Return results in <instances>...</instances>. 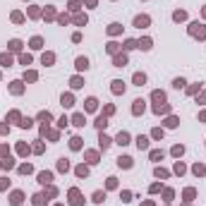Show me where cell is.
I'll return each mask as SVG.
<instances>
[{
  "mask_svg": "<svg viewBox=\"0 0 206 206\" xmlns=\"http://www.w3.org/2000/svg\"><path fill=\"white\" fill-rule=\"evenodd\" d=\"M142 24H149V19H146V17H139V19H137V27H142Z\"/></svg>",
  "mask_w": 206,
  "mask_h": 206,
  "instance_id": "obj_1",
  "label": "cell"
}]
</instances>
